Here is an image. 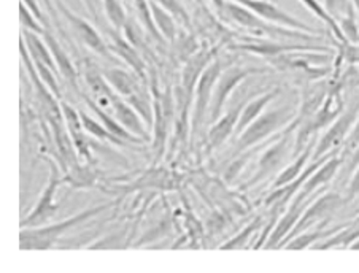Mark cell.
Listing matches in <instances>:
<instances>
[{"instance_id": "32", "label": "cell", "mask_w": 359, "mask_h": 273, "mask_svg": "<svg viewBox=\"0 0 359 273\" xmlns=\"http://www.w3.org/2000/svg\"><path fill=\"white\" fill-rule=\"evenodd\" d=\"M156 2H159L163 7L169 10L170 13L175 18H178L180 21H184L187 24L189 22V16L187 13V10L183 8V5L180 4V0H156Z\"/></svg>"}, {"instance_id": "22", "label": "cell", "mask_w": 359, "mask_h": 273, "mask_svg": "<svg viewBox=\"0 0 359 273\" xmlns=\"http://www.w3.org/2000/svg\"><path fill=\"white\" fill-rule=\"evenodd\" d=\"M102 74H104L105 80L109 81V85L115 89L118 96L128 99L133 96V94L140 91L134 76L123 69H109Z\"/></svg>"}, {"instance_id": "18", "label": "cell", "mask_w": 359, "mask_h": 273, "mask_svg": "<svg viewBox=\"0 0 359 273\" xmlns=\"http://www.w3.org/2000/svg\"><path fill=\"white\" fill-rule=\"evenodd\" d=\"M313 150H315V145L313 144H309L307 146L304 148V150L297 154V156L292 158V162L286 165L285 169L280 170V174L275 178L272 189H277V188H283L286 185H290L302 175V172L305 170V167L309 165V159L313 158Z\"/></svg>"}, {"instance_id": "12", "label": "cell", "mask_w": 359, "mask_h": 273, "mask_svg": "<svg viewBox=\"0 0 359 273\" xmlns=\"http://www.w3.org/2000/svg\"><path fill=\"white\" fill-rule=\"evenodd\" d=\"M57 8L65 18V21L69 22L72 31L76 34V37H79L89 50L97 52V55L102 57L111 59L110 48L107 46L104 38L100 37V34L95 31V29L89 24L86 20H83V18H80L79 15H75L74 11H70L62 2H57Z\"/></svg>"}, {"instance_id": "31", "label": "cell", "mask_w": 359, "mask_h": 273, "mask_svg": "<svg viewBox=\"0 0 359 273\" xmlns=\"http://www.w3.org/2000/svg\"><path fill=\"white\" fill-rule=\"evenodd\" d=\"M20 21H21V27L27 29V31H32L35 34H39L43 37L45 32L48 29L43 27V22H41L37 16H35L31 10H29L26 5L21 4L20 5Z\"/></svg>"}, {"instance_id": "11", "label": "cell", "mask_w": 359, "mask_h": 273, "mask_svg": "<svg viewBox=\"0 0 359 273\" xmlns=\"http://www.w3.org/2000/svg\"><path fill=\"white\" fill-rule=\"evenodd\" d=\"M59 185H61V176H59L56 165L51 164L48 185L43 189V192H41L40 199L37 200V204H35L34 210L21 221V224H20L21 229L40 227L41 224L46 223L48 219H51L56 215L57 204H55V195L57 192Z\"/></svg>"}, {"instance_id": "30", "label": "cell", "mask_w": 359, "mask_h": 273, "mask_svg": "<svg viewBox=\"0 0 359 273\" xmlns=\"http://www.w3.org/2000/svg\"><path fill=\"white\" fill-rule=\"evenodd\" d=\"M323 4L337 21H342L344 18L358 13L351 0H323Z\"/></svg>"}, {"instance_id": "40", "label": "cell", "mask_w": 359, "mask_h": 273, "mask_svg": "<svg viewBox=\"0 0 359 273\" xmlns=\"http://www.w3.org/2000/svg\"><path fill=\"white\" fill-rule=\"evenodd\" d=\"M124 2H126V4H130V2H133V0H124Z\"/></svg>"}, {"instance_id": "29", "label": "cell", "mask_w": 359, "mask_h": 273, "mask_svg": "<svg viewBox=\"0 0 359 273\" xmlns=\"http://www.w3.org/2000/svg\"><path fill=\"white\" fill-rule=\"evenodd\" d=\"M264 224V221H262V218L258 216L255 218L253 221H251L247 227H245L241 234L236 235L234 239L226 241L223 246H221V249H242V248H247L248 246V240L253 237L256 232H258L261 225Z\"/></svg>"}, {"instance_id": "15", "label": "cell", "mask_w": 359, "mask_h": 273, "mask_svg": "<svg viewBox=\"0 0 359 273\" xmlns=\"http://www.w3.org/2000/svg\"><path fill=\"white\" fill-rule=\"evenodd\" d=\"M61 110H62V118L65 120V126H67L69 130V136L74 144L75 150L79 151L83 158L89 159V148L85 140V127H83V121L80 116V111H76L75 108H72L69 104L61 102Z\"/></svg>"}, {"instance_id": "7", "label": "cell", "mask_w": 359, "mask_h": 273, "mask_svg": "<svg viewBox=\"0 0 359 273\" xmlns=\"http://www.w3.org/2000/svg\"><path fill=\"white\" fill-rule=\"evenodd\" d=\"M305 43V41H304ZM301 41H294V43H285V40H275V38H262L258 35L245 38L241 43L232 45V50H241L247 52H253L262 57H280L281 55L292 51H320V52H331L332 50L326 45H316V43H307L304 45Z\"/></svg>"}, {"instance_id": "35", "label": "cell", "mask_w": 359, "mask_h": 273, "mask_svg": "<svg viewBox=\"0 0 359 273\" xmlns=\"http://www.w3.org/2000/svg\"><path fill=\"white\" fill-rule=\"evenodd\" d=\"M21 4L26 5V7L32 11V13L39 18V20L43 22L45 21V16L41 13V8H40V4L39 0H21Z\"/></svg>"}, {"instance_id": "37", "label": "cell", "mask_w": 359, "mask_h": 273, "mask_svg": "<svg viewBox=\"0 0 359 273\" xmlns=\"http://www.w3.org/2000/svg\"><path fill=\"white\" fill-rule=\"evenodd\" d=\"M83 2H85L86 8L89 10V13H91L93 16H95V8H94V4H93V0H83Z\"/></svg>"}, {"instance_id": "3", "label": "cell", "mask_w": 359, "mask_h": 273, "mask_svg": "<svg viewBox=\"0 0 359 273\" xmlns=\"http://www.w3.org/2000/svg\"><path fill=\"white\" fill-rule=\"evenodd\" d=\"M296 116L297 111L292 106H280V108L264 111L238 135L236 153H243L258 144H262L281 127H288L296 120Z\"/></svg>"}, {"instance_id": "36", "label": "cell", "mask_w": 359, "mask_h": 273, "mask_svg": "<svg viewBox=\"0 0 359 273\" xmlns=\"http://www.w3.org/2000/svg\"><path fill=\"white\" fill-rule=\"evenodd\" d=\"M359 165V145L348 154V164H346V170L345 174H351Z\"/></svg>"}, {"instance_id": "26", "label": "cell", "mask_w": 359, "mask_h": 273, "mask_svg": "<svg viewBox=\"0 0 359 273\" xmlns=\"http://www.w3.org/2000/svg\"><path fill=\"white\" fill-rule=\"evenodd\" d=\"M130 5L134 7L135 15H137V18H139V21H140V24L143 26V29H145V31L149 35H151L154 40L159 41V43H164L165 38L163 37V35H161L156 22H154L149 0H133Z\"/></svg>"}, {"instance_id": "13", "label": "cell", "mask_w": 359, "mask_h": 273, "mask_svg": "<svg viewBox=\"0 0 359 273\" xmlns=\"http://www.w3.org/2000/svg\"><path fill=\"white\" fill-rule=\"evenodd\" d=\"M280 89L275 88L272 91H267L261 96L251 99L250 102H245L242 110H241V116H238V122L236 127V134L241 135L245 129H247L251 122H253L256 118H259L262 113L266 111L269 104L273 102L275 99L280 96Z\"/></svg>"}, {"instance_id": "4", "label": "cell", "mask_w": 359, "mask_h": 273, "mask_svg": "<svg viewBox=\"0 0 359 273\" xmlns=\"http://www.w3.org/2000/svg\"><path fill=\"white\" fill-rule=\"evenodd\" d=\"M345 202L346 200L337 192H318V197L305 206L301 219H299L297 224L294 225V229L291 230V234L286 237L283 243H281L280 248H285L286 243L291 239H294L296 235L305 232V230L316 227V225H320L323 223H327L334 213H336Z\"/></svg>"}, {"instance_id": "20", "label": "cell", "mask_w": 359, "mask_h": 273, "mask_svg": "<svg viewBox=\"0 0 359 273\" xmlns=\"http://www.w3.org/2000/svg\"><path fill=\"white\" fill-rule=\"evenodd\" d=\"M344 225H337V227H325V225L320 224L316 227H312V230H305V232L296 235L294 239H291L288 243H286L285 248L286 249H307V248H313L315 245H318L320 241L326 240L327 237H331L332 234L339 232Z\"/></svg>"}, {"instance_id": "23", "label": "cell", "mask_w": 359, "mask_h": 273, "mask_svg": "<svg viewBox=\"0 0 359 273\" xmlns=\"http://www.w3.org/2000/svg\"><path fill=\"white\" fill-rule=\"evenodd\" d=\"M43 38H45V41L48 43V46H50L53 56H55V61H56V65H57V72L61 74L65 80L70 81V83H74V85H75L76 69H75V65L72 64L70 57L67 56V52H65V50L62 48V46L59 45V41L55 37H53V35L50 34V31L45 32Z\"/></svg>"}, {"instance_id": "21", "label": "cell", "mask_w": 359, "mask_h": 273, "mask_svg": "<svg viewBox=\"0 0 359 273\" xmlns=\"http://www.w3.org/2000/svg\"><path fill=\"white\" fill-rule=\"evenodd\" d=\"M86 104L89 108H91L94 111V115L97 116V120L104 124V126L110 130V132L113 135L119 136V139H123L124 141H134V144H140V141H143L145 139H140V136H137L134 134H130L128 129H124L121 126V122H119L116 118H111L109 113H107V110L104 108L102 110V106L97 105L94 102V100L91 99H86Z\"/></svg>"}, {"instance_id": "1", "label": "cell", "mask_w": 359, "mask_h": 273, "mask_svg": "<svg viewBox=\"0 0 359 273\" xmlns=\"http://www.w3.org/2000/svg\"><path fill=\"white\" fill-rule=\"evenodd\" d=\"M224 20L234 22V24L241 26L243 29H248L258 37H269L275 40H292V41H305V43H318L323 41V35L309 34L302 31H296V29H290L285 26L273 24L262 20L253 11L245 8L243 5L234 2V0H226L224 8L219 13Z\"/></svg>"}, {"instance_id": "38", "label": "cell", "mask_w": 359, "mask_h": 273, "mask_svg": "<svg viewBox=\"0 0 359 273\" xmlns=\"http://www.w3.org/2000/svg\"><path fill=\"white\" fill-rule=\"evenodd\" d=\"M350 249H355V251H356V249H359V239L355 243H353V245L350 246Z\"/></svg>"}, {"instance_id": "9", "label": "cell", "mask_w": 359, "mask_h": 273, "mask_svg": "<svg viewBox=\"0 0 359 273\" xmlns=\"http://www.w3.org/2000/svg\"><path fill=\"white\" fill-rule=\"evenodd\" d=\"M221 72H223V70H221V61L218 57H215L199 76V81H197L196 85L193 122H191V126H193V134H197V130H199L203 120H205V116L208 115L213 89L215 85H217Z\"/></svg>"}, {"instance_id": "5", "label": "cell", "mask_w": 359, "mask_h": 273, "mask_svg": "<svg viewBox=\"0 0 359 273\" xmlns=\"http://www.w3.org/2000/svg\"><path fill=\"white\" fill-rule=\"evenodd\" d=\"M358 116H359V97L350 106H345V110L337 116V120L325 130V134L321 135V139L316 141L312 161L340 150L346 141V139H348V135L351 132L353 126H355Z\"/></svg>"}, {"instance_id": "19", "label": "cell", "mask_w": 359, "mask_h": 273, "mask_svg": "<svg viewBox=\"0 0 359 273\" xmlns=\"http://www.w3.org/2000/svg\"><path fill=\"white\" fill-rule=\"evenodd\" d=\"M299 2H301L313 16H316L320 21H323V24L326 26L327 32L331 34L332 38L337 41V46L350 43V41L346 40L342 27L339 24V21L329 13V10L325 7V4L320 2V0H299Z\"/></svg>"}, {"instance_id": "41", "label": "cell", "mask_w": 359, "mask_h": 273, "mask_svg": "<svg viewBox=\"0 0 359 273\" xmlns=\"http://www.w3.org/2000/svg\"><path fill=\"white\" fill-rule=\"evenodd\" d=\"M56 2H61V0H56Z\"/></svg>"}, {"instance_id": "17", "label": "cell", "mask_w": 359, "mask_h": 273, "mask_svg": "<svg viewBox=\"0 0 359 273\" xmlns=\"http://www.w3.org/2000/svg\"><path fill=\"white\" fill-rule=\"evenodd\" d=\"M241 110L242 106L237 105L236 108H231L226 115L221 116L218 121L213 122L210 132H208V144H210L212 150L213 148H218L219 145H223L232 134H236Z\"/></svg>"}, {"instance_id": "8", "label": "cell", "mask_w": 359, "mask_h": 273, "mask_svg": "<svg viewBox=\"0 0 359 273\" xmlns=\"http://www.w3.org/2000/svg\"><path fill=\"white\" fill-rule=\"evenodd\" d=\"M264 72L266 70L253 67H229L226 69L224 72H221L217 85H215L213 89L210 108H208V118H210V121L215 122L219 120L221 113H223L224 105L227 100H229L231 94L234 92V89L241 85L243 80H247L251 75Z\"/></svg>"}, {"instance_id": "27", "label": "cell", "mask_w": 359, "mask_h": 273, "mask_svg": "<svg viewBox=\"0 0 359 273\" xmlns=\"http://www.w3.org/2000/svg\"><path fill=\"white\" fill-rule=\"evenodd\" d=\"M80 116H81V121H83V127H85V132L91 134L93 136L99 140H104V141H110L113 145H123L124 140L119 139V136L113 135L109 129H107L104 124L100 121L94 120L89 115H86L85 111H80Z\"/></svg>"}, {"instance_id": "24", "label": "cell", "mask_w": 359, "mask_h": 273, "mask_svg": "<svg viewBox=\"0 0 359 273\" xmlns=\"http://www.w3.org/2000/svg\"><path fill=\"white\" fill-rule=\"evenodd\" d=\"M111 50L116 52V55L123 59V61L129 65V67L134 69V72L139 76H145V62L142 61V57L134 45L130 43L129 40L119 38L118 35H113V45Z\"/></svg>"}, {"instance_id": "14", "label": "cell", "mask_w": 359, "mask_h": 273, "mask_svg": "<svg viewBox=\"0 0 359 273\" xmlns=\"http://www.w3.org/2000/svg\"><path fill=\"white\" fill-rule=\"evenodd\" d=\"M111 111H113V115H115L116 120L121 122V126L124 129H128L130 134L140 136V139H145L148 124L143 122L142 116L137 113V110L133 105H130L129 102H124V100L119 99V96H118L115 102H113Z\"/></svg>"}, {"instance_id": "10", "label": "cell", "mask_w": 359, "mask_h": 273, "mask_svg": "<svg viewBox=\"0 0 359 273\" xmlns=\"http://www.w3.org/2000/svg\"><path fill=\"white\" fill-rule=\"evenodd\" d=\"M234 2L243 5L245 8L251 10L253 13L262 18V20L273 22V24L296 29V31H302V32H309V34L321 35L318 29H315L312 26H309L307 22L297 20L296 16L288 13V11L281 8L280 5H277L275 2H272V0H234Z\"/></svg>"}, {"instance_id": "39", "label": "cell", "mask_w": 359, "mask_h": 273, "mask_svg": "<svg viewBox=\"0 0 359 273\" xmlns=\"http://www.w3.org/2000/svg\"><path fill=\"white\" fill-rule=\"evenodd\" d=\"M353 2V5H355V8H356V11L359 13V0H351Z\"/></svg>"}, {"instance_id": "2", "label": "cell", "mask_w": 359, "mask_h": 273, "mask_svg": "<svg viewBox=\"0 0 359 273\" xmlns=\"http://www.w3.org/2000/svg\"><path fill=\"white\" fill-rule=\"evenodd\" d=\"M109 206L110 204L91 206V209H88L81 213H76V215L64 219V221L57 224L21 229L20 248L21 249H50L59 239H61V237L67 234L72 227H75L76 224L85 223L88 219L97 216L99 213H102L105 209H109Z\"/></svg>"}, {"instance_id": "28", "label": "cell", "mask_w": 359, "mask_h": 273, "mask_svg": "<svg viewBox=\"0 0 359 273\" xmlns=\"http://www.w3.org/2000/svg\"><path fill=\"white\" fill-rule=\"evenodd\" d=\"M102 5H104L105 15L109 18L113 29L115 31L124 29L126 22H128V15H126V8L121 0H102Z\"/></svg>"}, {"instance_id": "25", "label": "cell", "mask_w": 359, "mask_h": 273, "mask_svg": "<svg viewBox=\"0 0 359 273\" xmlns=\"http://www.w3.org/2000/svg\"><path fill=\"white\" fill-rule=\"evenodd\" d=\"M149 5H151L154 22H156L161 35L169 41L175 40L177 38L175 16H173L165 7H163L159 2H156V0H149Z\"/></svg>"}, {"instance_id": "6", "label": "cell", "mask_w": 359, "mask_h": 273, "mask_svg": "<svg viewBox=\"0 0 359 273\" xmlns=\"http://www.w3.org/2000/svg\"><path fill=\"white\" fill-rule=\"evenodd\" d=\"M297 129L296 121H292L288 127L285 129V132H281L277 140L273 141L267 150L261 154L258 161V169H256L255 175L248 181L247 186H255L258 185L259 181L266 180V178L271 176L275 172L281 169V165L285 164L286 159L290 156H294V144L291 141V134L292 130Z\"/></svg>"}, {"instance_id": "34", "label": "cell", "mask_w": 359, "mask_h": 273, "mask_svg": "<svg viewBox=\"0 0 359 273\" xmlns=\"http://www.w3.org/2000/svg\"><path fill=\"white\" fill-rule=\"evenodd\" d=\"M346 195H348V200L359 195V165L350 174V181L348 186H346Z\"/></svg>"}, {"instance_id": "16", "label": "cell", "mask_w": 359, "mask_h": 273, "mask_svg": "<svg viewBox=\"0 0 359 273\" xmlns=\"http://www.w3.org/2000/svg\"><path fill=\"white\" fill-rule=\"evenodd\" d=\"M85 81L89 88V91L93 94L94 102L100 105L102 108L111 110L113 102L116 100L118 94L115 92V89L109 85V81L105 80L104 74H100L97 70H93V69L86 70Z\"/></svg>"}, {"instance_id": "33", "label": "cell", "mask_w": 359, "mask_h": 273, "mask_svg": "<svg viewBox=\"0 0 359 273\" xmlns=\"http://www.w3.org/2000/svg\"><path fill=\"white\" fill-rule=\"evenodd\" d=\"M358 145H359V116H358V120L355 122V126H353V129H351L348 139H346V141L344 144L342 150H344V153L350 154Z\"/></svg>"}]
</instances>
